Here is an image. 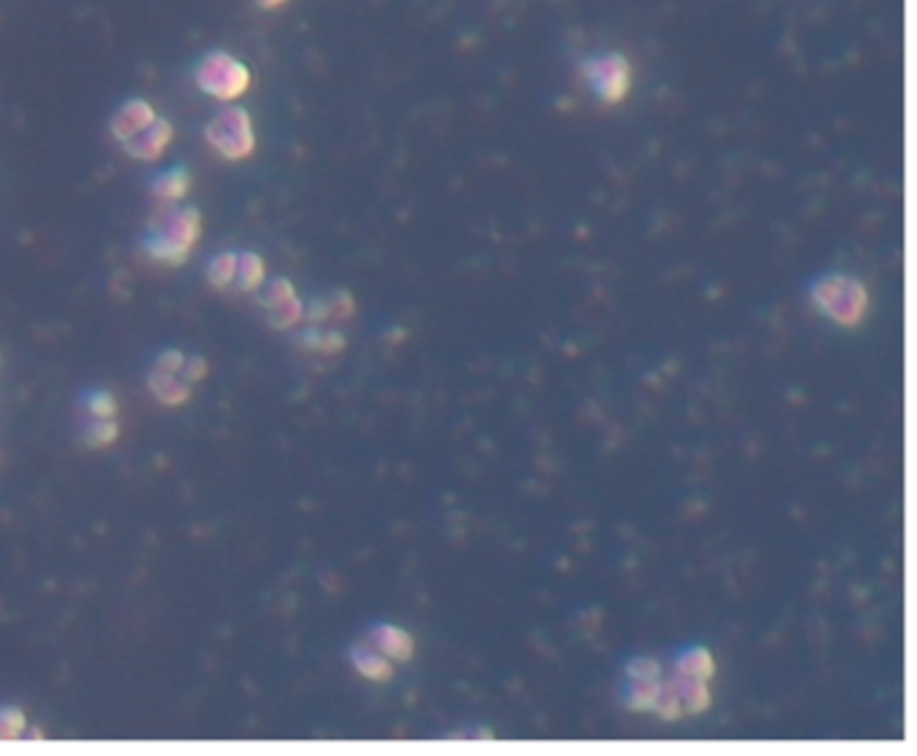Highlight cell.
I'll return each instance as SVG.
<instances>
[{"label": "cell", "instance_id": "7c38bea8", "mask_svg": "<svg viewBox=\"0 0 917 756\" xmlns=\"http://www.w3.org/2000/svg\"><path fill=\"white\" fill-rule=\"evenodd\" d=\"M151 192L157 194L159 203H164V205L183 203L186 194L192 192V173H188L183 164L164 170V173H157L151 179Z\"/></svg>", "mask_w": 917, "mask_h": 756}, {"label": "cell", "instance_id": "44dd1931", "mask_svg": "<svg viewBox=\"0 0 917 756\" xmlns=\"http://www.w3.org/2000/svg\"><path fill=\"white\" fill-rule=\"evenodd\" d=\"M27 735V716L20 706L0 708V741H22Z\"/></svg>", "mask_w": 917, "mask_h": 756}, {"label": "cell", "instance_id": "484cf974", "mask_svg": "<svg viewBox=\"0 0 917 756\" xmlns=\"http://www.w3.org/2000/svg\"><path fill=\"white\" fill-rule=\"evenodd\" d=\"M208 375H210L208 358H205V356H186V364H183L181 377L188 382V386H194V382H203Z\"/></svg>", "mask_w": 917, "mask_h": 756}, {"label": "cell", "instance_id": "d6986e66", "mask_svg": "<svg viewBox=\"0 0 917 756\" xmlns=\"http://www.w3.org/2000/svg\"><path fill=\"white\" fill-rule=\"evenodd\" d=\"M294 296H299V294H296V285L291 283L289 278L269 280V283H264L259 291V307L264 313L274 310V307L285 305V302H291Z\"/></svg>", "mask_w": 917, "mask_h": 756}, {"label": "cell", "instance_id": "4316f807", "mask_svg": "<svg viewBox=\"0 0 917 756\" xmlns=\"http://www.w3.org/2000/svg\"><path fill=\"white\" fill-rule=\"evenodd\" d=\"M183 364H186V353L178 351V347H168V351L159 353L157 358V369L170 371V375H181Z\"/></svg>", "mask_w": 917, "mask_h": 756}, {"label": "cell", "instance_id": "ac0fdd59", "mask_svg": "<svg viewBox=\"0 0 917 756\" xmlns=\"http://www.w3.org/2000/svg\"><path fill=\"white\" fill-rule=\"evenodd\" d=\"M122 437V428H119L117 417L113 420H91L82 434V444L89 447V450H106L113 442H119Z\"/></svg>", "mask_w": 917, "mask_h": 756}, {"label": "cell", "instance_id": "4fadbf2b", "mask_svg": "<svg viewBox=\"0 0 917 756\" xmlns=\"http://www.w3.org/2000/svg\"><path fill=\"white\" fill-rule=\"evenodd\" d=\"M267 283V265L254 251H237V278L234 289L240 294H259L261 285Z\"/></svg>", "mask_w": 917, "mask_h": 756}, {"label": "cell", "instance_id": "ba28073f", "mask_svg": "<svg viewBox=\"0 0 917 756\" xmlns=\"http://www.w3.org/2000/svg\"><path fill=\"white\" fill-rule=\"evenodd\" d=\"M366 644L375 646L380 655H386L393 662H409L415 657V638L395 624H375L366 633Z\"/></svg>", "mask_w": 917, "mask_h": 756}, {"label": "cell", "instance_id": "2e32d148", "mask_svg": "<svg viewBox=\"0 0 917 756\" xmlns=\"http://www.w3.org/2000/svg\"><path fill=\"white\" fill-rule=\"evenodd\" d=\"M659 690H662V679H655V681L627 679L622 686V703L629 708V711H651L657 703Z\"/></svg>", "mask_w": 917, "mask_h": 756}, {"label": "cell", "instance_id": "52a82bcc", "mask_svg": "<svg viewBox=\"0 0 917 756\" xmlns=\"http://www.w3.org/2000/svg\"><path fill=\"white\" fill-rule=\"evenodd\" d=\"M157 117L159 113L154 111V106L146 97H130V100H124L111 117L113 141H117L119 146H124V143L132 141L140 130H146Z\"/></svg>", "mask_w": 917, "mask_h": 756}, {"label": "cell", "instance_id": "9c48e42d", "mask_svg": "<svg viewBox=\"0 0 917 756\" xmlns=\"http://www.w3.org/2000/svg\"><path fill=\"white\" fill-rule=\"evenodd\" d=\"M350 662H353V668L358 670V675H364V679H369V681H377V684H386V681H391L395 673L393 660H388L386 655H380V651H377L371 644H355L353 649H350Z\"/></svg>", "mask_w": 917, "mask_h": 756}, {"label": "cell", "instance_id": "83f0119b", "mask_svg": "<svg viewBox=\"0 0 917 756\" xmlns=\"http://www.w3.org/2000/svg\"><path fill=\"white\" fill-rule=\"evenodd\" d=\"M254 3L259 5L261 11H274V9H280V5L289 3V0H254Z\"/></svg>", "mask_w": 917, "mask_h": 756}, {"label": "cell", "instance_id": "d4e9b609", "mask_svg": "<svg viewBox=\"0 0 917 756\" xmlns=\"http://www.w3.org/2000/svg\"><path fill=\"white\" fill-rule=\"evenodd\" d=\"M624 673H627V679H640V681L662 679V668H659V662L651 660V657H635V660L627 662Z\"/></svg>", "mask_w": 917, "mask_h": 756}, {"label": "cell", "instance_id": "3957f363", "mask_svg": "<svg viewBox=\"0 0 917 756\" xmlns=\"http://www.w3.org/2000/svg\"><path fill=\"white\" fill-rule=\"evenodd\" d=\"M250 68L223 49H210L194 65V84L219 102H234L250 89Z\"/></svg>", "mask_w": 917, "mask_h": 756}, {"label": "cell", "instance_id": "ffe728a7", "mask_svg": "<svg viewBox=\"0 0 917 756\" xmlns=\"http://www.w3.org/2000/svg\"><path fill=\"white\" fill-rule=\"evenodd\" d=\"M305 320V302L299 300V296H294L291 302H285V305L274 307V310H267V324L269 329L274 331H289L294 329L296 324H302Z\"/></svg>", "mask_w": 917, "mask_h": 756}, {"label": "cell", "instance_id": "8992f818", "mask_svg": "<svg viewBox=\"0 0 917 756\" xmlns=\"http://www.w3.org/2000/svg\"><path fill=\"white\" fill-rule=\"evenodd\" d=\"M173 137H175L173 124H170L164 117H157L146 130H140V133L132 137V141L124 143L122 148L127 157L137 159V162H157V159L168 151Z\"/></svg>", "mask_w": 917, "mask_h": 756}, {"label": "cell", "instance_id": "8fae6325", "mask_svg": "<svg viewBox=\"0 0 917 756\" xmlns=\"http://www.w3.org/2000/svg\"><path fill=\"white\" fill-rule=\"evenodd\" d=\"M148 391L164 406H183L192 399V386L181 375H170V371L157 369V366L148 375Z\"/></svg>", "mask_w": 917, "mask_h": 756}, {"label": "cell", "instance_id": "7a4b0ae2", "mask_svg": "<svg viewBox=\"0 0 917 756\" xmlns=\"http://www.w3.org/2000/svg\"><path fill=\"white\" fill-rule=\"evenodd\" d=\"M810 294L818 313L840 324L842 329H856L867 318L869 291L861 280L847 275H827L812 283Z\"/></svg>", "mask_w": 917, "mask_h": 756}, {"label": "cell", "instance_id": "5b68a950", "mask_svg": "<svg viewBox=\"0 0 917 756\" xmlns=\"http://www.w3.org/2000/svg\"><path fill=\"white\" fill-rule=\"evenodd\" d=\"M582 76L606 106H619L633 87V68H629L627 57L616 54V51L584 60Z\"/></svg>", "mask_w": 917, "mask_h": 756}, {"label": "cell", "instance_id": "e0dca14e", "mask_svg": "<svg viewBox=\"0 0 917 756\" xmlns=\"http://www.w3.org/2000/svg\"><path fill=\"white\" fill-rule=\"evenodd\" d=\"M205 278H208L213 291H229L237 278V251H221L205 265Z\"/></svg>", "mask_w": 917, "mask_h": 756}, {"label": "cell", "instance_id": "5bb4252c", "mask_svg": "<svg viewBox=\"0 0 917 756\" xmlns=\"http://www.w3.org/2000/svg\"><path fill=\"white\" fill-rule=\"evenodd\" d=\"M675 673L689 675V679L710 681L716 675V657L705 646H689V649L675 655Z\"/></svg>", "mask_w": 917, "mask_h": 756}, {"label": "cell", "instance_id": "30bf717a", "mask_svg": "<svg viewBox=\"0 0 917 756\" xmlns=\"http://www.w3.org/2000/svg\"><path fill=\"white\" fill-rule=\"evenodd\" d=\"M668 681L673 684L675 695H678L681 708H684L686 716L710 711V706H713V695H710V690H708V681L689 679V675H678V673L670 675Z\"/></svg>", "mask_w": 917, "mask_h": 756}, {"label": "cell", "instance_id": "277c9868", "mask_svg": "<svg viewBox=\"0 0 917 756\" xmlns=\"http://www.w3.org/2000/svg\"><path fill=\"white\" fill-rule=\"evenodd\" d=\"M205 143L227 162H243L256 151V130L248 108L227 102L203 130Z\"/></svg>", "mask_w": 917, "mask_h": 756}, {"label": "cell", "instance_id": "7402d4cb", "mask_svg": "<svg viewBox=\"0 0 917 756\" xmlns=\"http://www.w3.org/2000/svg\"><path fill=\"white\" fill-rule=\"evenodd\" d=\"M87 412L91 420H113L119 415V401L106 388H97L87 397Z\"/></svg>", "mask_w": 917, "mask_h": 756}, {"label": "cell", "instance_id": "6da1fadb", "mask_svg": "<svg viewBox=\"0 0 917 756\" xmlns=\"http://www.w3.org/2000/svg\"><path fill=\"white\" fill-rule=\"evenodd\" d=\"M203 237V214L192 205L175 208L168 205L154 216L148 232L140 237V251L162 267H183L192 259Z\"/></svg>", "mask_w": 917, "mask_h": 756}, {"label": "cell", "instance_id": "603a6c76", "mask_svg": "<svg viewBox=\"0 0 917 756\" xmlns=\"http://www.w3.org/2000/svg\"><path fill=\"white\" fill-rule=\"evenodd\" d=\"M651 711H657V716L662 721H675V719H681V716H684V708H681V700H678V695H675V690H673V684H670V681H662V690H659L657 703H655V708H651Z\"/></svg>", "mask_w": 917, "mask_h": 756}, {"label": "cell", "instance_id": "9a60e30c", "mask_svg": "<svg viewBox=\"0 0 917 756\" xmlns=\"http://www.w3.org/2000/svg\"><path fill=\"white\" fill-rule=\"evenodd\" d=\"M296 345L307 353H318V356H337L345 351L347 340L334 329H320V326H309L305 334L296 337Z\"/></svg>", "mask_w": 917, "mask_h": 756}, {"label": "cell", "instance_id": "cb8c5ba5", "mask_svg": "<svg viewBox=\"0 0 917 756\" xmlns=\"http://www.w3.org/2000/svg\"><path fill=\"white\" fill-rule=\"evenodd\" d=\"M326 305H329V320H347V318H353V313H355L353 294L345 289L331 291V294L326 296Z\"/></svg>", "mask_w": 917, "mask_h": 756}]
</instances>
